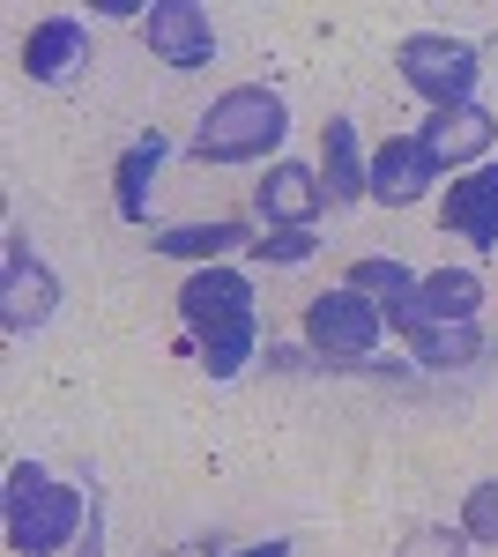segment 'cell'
Wrapping results in <instances>:
<instances>
[{
    "label": "cell",
    "instance_id": "obj_1",
    "mask_svg": "<svg viewBox=\"0 0 498 557\" xmlns=\"http://www.w3.org/2000/svg\"><path fill=\"white\" fill-rule=\"evenodd\" d=\"M0 513H8V550L15 557H60L68 543H83L97 498H83L75 483H60V475L38 469V461H15Z\"/></svg>",
    "mask_w": 498,
    "mask_h": 557
},
{
    "label": "cell",
    "instance_id": "obj_2",
    "mask_svg": "<svg viewBox=\"0 0 498 557\" xmlns=\"http://www.w3.org/2000/svg\"><path fill=\"white\" fill-rule=\"evenodd\" d=\"M283 134H291L283 89L276 83H239V89H223V97L202 112L186 157H194V164H260V157L283 149Z\"/></svg>",
    "mask_w": 498,
    "mask_h": 557
},
{
    "label": "cell",
    "instance_id": "obj_3",
    "mask_svg": "<svg viewBox=\"0 0 498 557\" xmlns=\"http://www.w3.org/2000/svg\"><path fill=\"white\" fill-rule=\"evenodd\" d=\"M379 335H387V312L365 290H350V283H335V290H320V298L305 305V343L335 372H373Z\"/></svg>",
    "mask_w": 498,
    "mask_h": 557
},
{
    "label": "cell",
    "instance_id": "obj_4",
    "mask_svg": "<svg viewBox=\"0 0 498 557\" xmlns=\"http://www.w3.org/2000/svg\"><path fill=\"white\" fill-rule=\"evenodd\" d=\"M394 75H402L432 112H447V104H476L484 52L469 38H447V30H410V38L394 45Z\"/></svg>",
    "mask_w": 498,
    "mask_h": 557
},
{
    "label": "cell",
    "instance_id": "obj_5",
    "mask_svg": "<svg viewBox=\"0 0 498 557\" xmlns=\"http://www.w3.org/2000/svg\"><path fill=\"white\" fill-rule=\"evenodd\" d=\"M179 320H186V335L208 343V335H223V327H239V320H260L253 312V275L246 268H194L186 283H179Z\"/></svg>",
    "mask_w": 498,
    "mask_h": 557
},
{
    "label": "cell",
    "instance_id": "obj_6",
    "mask_svg": "<svg viewBox=\"0 0 498 557\" xmlns=\"http://www.w3.org/2000/svg\"><path fill=\"white\" fill-rule=\"evenodd\" d=\"M52 312H60V275L31 253V238H8V253H0V327L38 335Z\"/></svg>",
    "mask_w": 498,
    "mask_h": 557
},
{
    "label": "cell",
    "instance_id": "obj_7",
    "mask_svg": "<svg viewBox=\"0 0 498 557\" xmlns=\"http://www.w3.org/2000/svg\"><path fill=\"white\" fill-rule=\"evenodd\" d=\"M142 45L179 67V75H194L216 60V23H208L202 0H149V15H142Z\"/></svg>",
    "mask_w": 498,
    "mask_h": 557
},
{
    "label": "cell",
    "instance_id": "obj_8",
    "mask_svg": "<svg viewBox=\"0 0 498 557\" xmlns=\"http://www.w3.org/2000/svg\"><path fill=\"white\" fill-rule=\"evenodd\" d=\"M387 327L416 349V364H424V372H461V364H476V357H484L476 320H461V327H454V320H432L416 298L394 305V312H387Z\"/></svg>",
    "mask_w": 498,
    "mask_h": 557
},
{
    "label": "cell",
    "instance_id": "obj_9",
    "mask_svg": "<svg viewBox=\"0 0 498 557\" xmlns=\"http://www.w3.org/2000/svg\"><path fill=\"white\" fill-rule=\"evenodd\" d=\"M439 157H432V141L424 134H387L373 149V201L387 209H410V201H432V186H439Z\"/></svg>",
    "mask_w": 498,
    "mask_h": 557
},
{
    "label": "cell",
    "instance_id": "obj_10",
    "mask_svg": "<svg viewBox=\"0 0 498 557\" xmlns=\"http://www.w3.org/2000/svg\"><path fill=\"white\" fill-rule=\"evenodd\" d=\"M320 209H328V186L313 164H268L260 178V194H253V215L268 223V231H320Z\"/></svg>",
    "mask_w": 498,
    "mask_h": 557
},
{
    "label": "cell",
    "instance_id": "obj_11",
    "mask_svg": "<svg viewBox=\"0 0 498 557\" xmlns=\"http://www.w3.org/2000/svg\"><path fill=\"white\" fill-rule=\"evenodd\" d=\"M320 186H328V209H357V201H373V157H365V141H357V120H350V112H335L328 127H320Z\"/></svg>",
    "mask_w": 498,
    "mask_h": 557
},
{
    "label": "cell",
    "instance_id": "obj_12",
    "mask_svg": "<svg viewBox=\"0 0 498 557\" xmlns=\"http://www.w3.org/2000/svg\"><path fill=\"white\" fill-rule=\"evenodd\" d=\"M89 60V23L83 15H38L23 38V75L31 83H75Z\"/></svg>",
    "mask_w": 498,
    "mask_h": 557
},
{
    "label": "cell",
    "instance_id": "obj_13",
    "mask_svg": "<svg viewBox=\"0 0 498 557\" xmlns=\"http://www.w3.org/2000/svg\"><path fill=\"white\" fill-rule=\"evenodd\" d=\"M439 223L469 238L476 253H498V164H476V172H461L447 186V201H439Z\"/></svg>",
    "mask_w": 498,
    "mask_h": 557
},
{
    "label": "cell",
    "instance_id": "obj_14",
    "mask_svg": "<svg viewBox=\"0 0 498 557\" xmlns=\"http://www.w3.org/2000/svg\"><path fill=\"white\" fill-rule=\"evenodd\" d=\"M416 134L432 141V157H439V164H469V172H476V164H484V157L498 149L491 104H447V112H432V120H424Z\"/></svg>",
    "mask_w": 498,
    "mask_h": 557
},
{
    "label": "cell",
    "instance_id": "obj_15",
    "mask_svg": "<svg viewBox=\"0 0 498 557\" xmlns=\"http://www.w3.org/2000/svg\"><path fill=\"white\" fill-rule=\"evenodd\" d=\"M171 141L157 127L134 134L120 149V164H112V209H120V223H149V186H157V172H165Z\"/></svg>",
    "mask_w": 498,
    "mask_h": 557
},
{
    "label": "cell",
    "instance_id": "obj_16",
    "mask_svg": "<svg viewBox=\"0 0 498 557\" xmlns=\"http://www.w3.org/2000/svg\"><path fill=\"white\" fill-rule=\"evenodd\" d=\"M239 246H246V223H239V215H208V223H171V231H149V253L202 260V268H216V253H239Z\"/></svg>",
    "mask_w": 498,
    "mask_h": 557
},
{
    "label": "cell",
    "instance_id": "obj_17",
    "mask_svg": "<svg viewBox=\"0 0 498 557\" xmlns=\"http://www.w3.org/2000/svg\"><path fill=\"white\" fill-rule=\"evenodd\" d=\"M416 305H424V312H432V320H476V312H484V275H476V268H432V275H424V283H416Z\"/></svg>",
    "mask_w": 498,
    "mask_h": 557
},
{
    "label": "cell",
    "instance_id": "obj_18",
    "mask_svg": "<svg viewBox=\"0 0 498 557\" xmlns=\"http://www.w3.org/2000/svg\"><path fill=\"white\" fill-rule=\"evenodd\" d=\"M416 283H424V275H410V260H394V253H365V260H350V290H365L379 312H394L402 298H416Z\"/></svg>",
    "mask_w": 498,
    "mask_h": 557
},
{
    "label": "cell",
    "instance_id": "obj_19",
    "mask_svg": "<svg viewBox=\"0 0 498 557\" xmlns=\"http://www.w3.org/2000/svg\"><path fill=\"white\" fill-rule=\"evenodd\" d=\"M194 349H202L208 380H239L253 364V349H260V320H239V327H223V335H208V343H194Z\"/></svg>",
    "mask_w": 498,
    "mask_h": 557
},
{
    "label": "cell",
    "instance_id": "obj_20",
    "mask_svg": "<svg viewBox=\"0 0 498 557\" xmlns=\"http://www.w3.org/2000/svg\"><path fill=\"white\" fill-rule=\"evenodd\" d=\"M461 535H469V543H498V475H484V483L461 498Z\"/></svg>",
    "mask_w": 498,
    "mask_h": 557
},
{
    "label": "cell",
    "instance_id": "obj_21",
    "mask_svg": "<svg viewBox=\"0 0 498 557\" xmlns=\"http://www.w3.org/2000/svg\"><path fill=\"white\" fill-rule=\"evenodd\" d=\"M320 253V231H268L253 260H268V268H305V260Z\"/></svg>",
    "mask_w": 498,
    "mask_h": 557
},
{
    "label": "cell",
    "instance_id": "obj_22",
    "mask_svg": "<svg viewBox=\"0 0 498 557\" xmlns=\"http://www.w3.org/2000/svg\"><path fill=\"white\" fill-rule=\"evenodd\" d=\"M231 557H291V543H283V535H268V543H246V550H231Z\"/></svg>",
    "mask_w": 498,
    "mask_h": 557
}]
</instances>
